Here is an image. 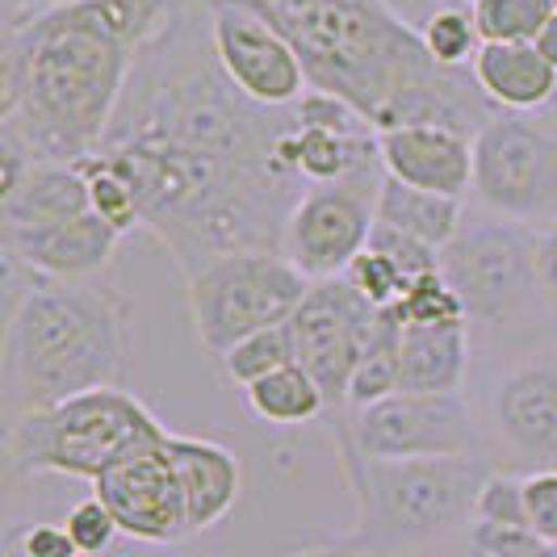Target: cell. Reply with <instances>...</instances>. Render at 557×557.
Here are the masks:
<instances>
[{
  "label": "cell",
  "mask_w": 557,
  "mask_h": 557,
  "mask_svg": "<svg viewBox=\"0 0 557 557\" xmlns=\"http://www.w3.org/2000/svg\"><path fill=\"white\" fill-rule=\"evenodd\" d=\"M185 0H76L4 26L0 131L34 160L81 164L101 151L139 55Z\"/></svg>",
  "instance_id": "1"
},
{
  "label": "cell",
  "mask_w": 557,
  "mask_h": 557,
  "mask_svg": "<svg viewBox=\"0 0 557 557\" xmlns=\"http://www.w3.org/2000/svg\"><path fill=\"white\" fill-rule=\"evenodd\" d=\"M298 47L310 88L344 97L373 131L453 126L478 135L495 106L474 72H448L386 0H244Z\"/></svg>",
  "instance_id": "2"
},
{
  "label": "cell",
  "mask_w": 557,
  "mask_h": 557,
  "mask_svg": "<svg viewBox=\"0 0 557 557\" xmlns=\"http://www.w3.org/2000/svg\"><path fill=\"white\" fill-rule=\"evenodd\" d=\"M4 394L17 416L113 391L131 369V302L106 281H51L4 260Z\"/></svg>",
  "instance_id": "3"
},
{
  "label": "cell",
  "mask_w": 557,
  "mask_h": 557,
  "mask_svg": "<svg viewBox=\"0 0 557 557\" xmlns=\"http://www.w3.org/2000/svg\"><path fill=\"white\" fill-rule=\"evenodd\" d=\"M339 461L357 499L352 541L364 554H407L453 529H470L486 457H428V461H373L339 445Z\"/></svg>",
  "instance_id": "4"
},
{
  "label": "cell",
  "mask_w": 557,
  "mask_h": 557,
  "mask_svg": "<svg viewBox=\"0 0 557 557\" xmlns=\"http://www.w3.org/2000/svg\"><path fill=\"white\" fill-rule=\"evenodd\" d=\"M160 419L122 386L88 391L67 403L26 411L4 432V457L13 474H67L97 482L122 448H131Z\"/></svg>",
  "instance_id": "5"
},
{
  "label": "cell",
  "mask_w": 557,
  "mask_h": 557,
  "mask_svg": "<svg viewBox=\"0 0 557 557\" xmlns=\"http://www.w3.org/2000/svg\"><path fill=\"white\" fill-rule=\"evenodd\" d=\"M314 281L302 277L285 251H235L185 277L189 323L214 361L239 339L294 319Z\"/></svg>",
  "instance_id": "6"
},
{
  "label": "cell",
  "mask_w": 557,
  "mask_h": 557,
  "mask_svg": "<svg viewBox=\"0 0 557 557\" xmlns=\"http://www.w3.org/2000/svg\"><path fill=\"white\" fill-rule=\"evenodd\" d=\"M441 273L466 302L470 323L482 327H516L545 302L536 281V226L491 210L461 223L453 244L441 251Z\"/></svg>",
  "instance_id": "7"
},
{
  "label": "cell",
  "mask_w": 557,
  "mask_h": 557,
  "mask_svg": "<svg viewBox=\"0 0 557 557\" xmlns=\"http://www.w3.org/2000/svg\"><path fill=\"white\" fill-rule=\"evenodd\" d=\"M335 445L373 461L482 457L474 411L461 394H391L373 407L335 416Z\"/></svg>",
  "instance_id": "8"
},
{
  "label": "cell",
  "mask_w": 557,
  "mask_h": 557,
  "mask_svg": "<svg viewBox=\"0 0 557 557\" xmlns=\"http://www.w3.org/2000/svg\"><path fill=\"white\" fill-rule=\"evenodd\" d=\"M478 201L516 223L557 214V135L529 113H495L474 135Z\"/></svg>",
  "instance_id": "9"
},
{
  "label": "cell",
  "mask_w": 557,
  "mask_h": 557,
  "mask_svg": "<svg viewBox=\"0 0 557 557\" xmlns=\"http://www.w3.org/2000/svg\"><path fill=\"white\" fill-rule=\"evenodd\" d=\"M386 168H369L357 176H344L332 185H310L298 197L281 251L289 264L310 281L344 277L348 264L369 248V235L377 223V194H382Z\"/></svg>",
  "instance_id": "10"
},
{
  "label": "cell",
  "mask_w": 557,
  "mask_h": 557,
  "mask_svg": "<svg viewBox=\"0 0 557 557\" xmlns=\"http://www.w3.org/2000/svg\"><path fill=\"white\" fill-rule=\"evenodd\" d=\"M223 76L260 110H289L310 92L298 47L244 0H201Z\"/></svg>",
  "instance_id": "11"
},
{
  "label": "cell",
  "mask_w": 557,
  "mask_h": 557,
  "mask_svg": "<svg viewBox=\"0 0 557 557\" xmlns=\"http://www.w3.org/2000/svg\"><path fill=\"white\" fill-rule=\"evenodd\" d=\"M168 436L172 432L164 423L151 428L131 448H122L92 482V495L113 511L122 536L143 541V545H176L194 536L181 474L168 453Z\"/></svg>",
  "instance_id": "12"
},
{
  "label": "cell",
  "mask_w": 557,
  "mask_h": 557,
  "mask_svg": "<svg viewBox=\"0 0 557 557\" xmlns=\"http://www.w3.org/2000/svg\"><path fill=\"white\" fill-rule=\"evenodd\" d=\"M377 323V307H369L344 277L314 281L302 307L289 319L294 361L319 382L327 411H348V386L364 357V344Z\"/></svg>",
  "instance_id": "13"
},
{
  "label": "cell",
  "mask_w": 557,
  "mask_h": 557,
  "mask_svg": "<svg viewBox=\"0 0 557 557\" xmlns=\"http://www.w3.org/2000/svg\"><path fill=\"white\" fill-rule=\"evenodd\" d=\"M491 428L511 461L557 470V352H532L499 377L491 394Z\"/></svg>",
  "instance_id": "14"
},
{
  "label": "cell",
  "mask_w": 557,
  "mask_h": 557,
  "mask_svg": "<svg viewBox=\"0 0 557 557\" xmlns=\"http://www.w3.org/2000/svg\"><path fill=\"white\" fill-rule=\"evenodd\" d=\"M377 156L386 176L428 189V194L466 197L474 189V135L453 126H394L377 135Z\"/></svg>",
  "instance_id": "15"
},
{
  "label": "cell",
  "mask_w": 557,
  "mask_h": 557,
  "mask_svg": "<svg viewBox=\"0 0 557 557\" xmlns=\"http://www.w3.org/2000/svg\"><path fill=\"white\" fill-rule=\"evenodd\" d=\"M122 231H113L92 210L67 223L42 231H13L4 235V260H17L22 269L51 281H92L106 273L117 256Z\"/></svg>",
  "instance_id": "16"
},
{
  "label": "cell",
  "mask_w": 557,
  "mask_h": 557,
  "mask_svg": "<svg viewBox=\"0 0 557 557\" xmlns=\"http://www.w3.org/2000/svg\"><path fill=\"white\" fill-rule=\"evenodd\" d=\"M168 453L176 461L181 474V491H185V507H189V532H210L223 524L235 511L239 491H244V470L239 457L219 441L206 436H168Z\"/></svg>",
  "instance_id": "17"
},
{
  "label": "cell",
  "mask_w": 557,
  "mask_h": 557,
  "mask_svg": "<svg viewBox=\"0 0 557 557\" xmlns=\"http://www.w3.org/2000/svg\"><path fill=\"white\" fill-rule=\"evenodd\" d=\"M470 72L499 113H549L557 97V67L532 42H482Z\"/></svg>",
  "instance_id": "18"
},
{
  "label": "cell",
  "mask_w": 557,
  "mask_h": 557,
  "mask_svg": "<svg viewBox=\"0 0 557 557\" xmlns=\"http://www.w3.org/2000/svg\"><path fill=\"white\" fill-rule=\"evenodd\" d=\"M88 210H92V201H88L84 168L38 160L13 194L0 197V226H4V235H13V231H42V226L81 219Z\"/></svg>",
  "instance_id": "19"
},
{
  "label": "cell",
  "mask_w": 557,
  "mask_h": 557,
  "mask_svg": "<svg viewBox=\"0 0 557 557\" xmlns=\"http://www.w3.org/2000/svg\"><path fill=\"white\" fill-rule=\"evenodd\" d=\"M470 373V323L403 327V391L461 394Z\"/></svg>",
  "instance_id": "20"
},
{
  "label": "cell",
  "mask_w": 557,
  "mask_h": 557,
  "mask_svg": "<svg viewBox=\"0 0 557 557\" xmlns=\"http://www.w3.org/2000/svg\"><path fill=\"white\" fill-rule=\"evenodd\" d=\"M285 164L298 172L307 189L382 168L377 131H314V126H298L294 117V131L285 135Z\"/></svg>",
  "instance_id": "21"
},
{
  "label": "cell",
  "mask_w": 557,
  "mask_h": 557,
  "mask_svg": "<svg viewBox=\"0 0 557 557\" xmlns=\"http://www.w3.org/2000/svg\"><path fill=\"white\" fill-rule=\"evenodd\" d=\"M377 223L394 226L403 235H416V239L432 244L436 251H445L453 244V235L461 231V223H466V206H461V197L411 189V185L386 176L382 194H377Z\"/></svg>",
  "instance_id": "22"
},
{
  "label": "cell",
  "mask_w": 557,
  "mask_h": 557,
  "mask_svg": "<svg viewBox=\"0 0 557 557\" xmlns=\"http://www.w3.org/2000/svg\"><path fill=\"white\" fill-rule=\"evenodd\" d=\"M248 398V411L264 423H277V428H302L327 411V398L319 391V382L310 377L302 364H285L277 373L260 377L256 386L244 391Z\"/></svg>",
  "instance_id": "23"
},
{
  "label": "cell",
  "mask_w": 557,
  "mask_h": 557,
  "mask_svg": "<svg viewBox=\"0 0 557 557\" xmlns=\"http://www.w3.org/2000/svg\"><path fill=\"white\" fill-rule=\"evenodd\" d=\"M403 391V323L394 319V310H377V323L373 335L364 344V357L352 373V386H348V411H361L373 407L382 398Z\"/></svg>",
  "instance_id": "24"
},
{
  "label": "cell",
  "mask_w": 557,
  "mask_h": 557,
  "mask_svg": "<svg viewBox=\"0 0 557 557\" xmlns=\"http://www.w3.org/2000/svg\"><path fill=\"white\" fill-rule=\"evenodd\" d=\"M285 364H298L294 361V335H289V323L239 339L231 352L219 357V373H223L226 386L248 391V386H256L260 377L277 373V369H285Z\"/></svg>",
  "instance_id": "25"
},
{
  "label": "cell",
  "mask_w": 557,
  "mask_h": 557,
  "mask_svg": "<svg viewBox=\"0 0 557 557\" xmlns=\"http://www.w3.org/2000/svg\"><path fill=\"white\" fill-rule=\"evenodd\" d=\"M470 13L482 42H536L554 22L557 0H474Z\"/></svg>",
  "instance_id": "26"
},
{
  "label": "cell",
  "mask_w": 557,
  "mask_h": 557,
  "mask_svg": "<svg viewBox=\"0 0 557 557\" xmlns=\"http://www.w3.org/2000/svg\"><path fill=\"white\" fill-rule=\"evenodd\" d=\"M81 168H84V181H88V201H92V214L97 219H106L122 235H131L135 226H143L135 185L106 156H88V160H81Z\"/></svg>",
  "instance_id": "27"
},
{
  "label": "cell",
  "mask_w": 557,
  "mask_h": 557,
  "mask_svg": "<svg viewBox=\"0 0 557 557\" xmlns=\"http://www.w3.org/2000/svg\"><path fill=\"white\" fill-rule=\"evenodd\" d=\"M423 51L432 55V63H441L448 72H466L482 51V34L474 26L470 9H436L428 17V26L419 29Z\"/></svg>",
  "instance_id": "28"
},
{
  "label": "cell",
  "mask_w": 557,
  "mask_h": 557,
  "mask_svg": "<svg viewBox=\"0 0 557 557\" xmlns=\"http://www.w3.org/2000/svg\"><path fill=\"white\" fill-rule=\"evenodd\" d=\"M474 520L478 524H499V529H529V516H524V474L491 470V478L478 491Z\"/></svg>",
  "instance_id": "29"
},
{
  "label": "cell",
  "mask_w": 557,
  "mask_h": 557,
  "mask_svg": "<svg viewBox=\"0 0 557 557\" xmlns=\"http://www.w3.org/2000/svg\"><path fill=\"white\" fill-rule=\"evenodd\" d=\"M344 281L361 294L369 307H377V310H386L394 307V302H403V294L411 289V281L403 277L398 269H394L391 260L382 256V251H373V248H364L352 264H348V273H344Z\"/></svg>",
  "instance_id": "30"
},
{
  "label": "cell",
  "mask_w": 557,
  "mask_h": 557,
  "mask_svg": "<svg viewBox=\"0 0 557 557\" xmlns=\"http://www.w3.org/2000/svg\"><path fill=\"white\" fill-rule=\"evenodd\" d=\"M369 248L382 251V256H386V260H391L394 269L411 281V285L441 273V251L432 248V244H423V239H416V235L394 231V226H386V223H373Z\"/></svg>",
  "instance_id": "31"
},
{
  "label": "cell",
  "mask_w": 557,
  "mask_h": 557,
  "mask_svg": "<svg viewBox=\"0 0 557 557\" xmlns=\"http://www.w3.org/2000/svg\"><path fill=\"white\" fill-rule=\"evenodd\" d=\"M466 557H557V549L545 545L529 529H499V524H478V520H470Z\"/></svg>",
  "instance_id": "32"
},
{
  "label": "cell",
  "mask_w": 557,
  "mask_h": 557,
  "mask_svg": "<svg viewBox=\"0 0 557 557\" xmlns=\"http://www.w3.org/2000/svg\"><path fill=\"white\" fill-rule=\"evenodd\" d=\"M63 529H67V536L76 541V549H81L84 557L106 554V549L113 545V536L122 532L117 529V520H113V511L97 499V495H88V499L76 503V507L67 511Z\"/></svg>",
  "instance_id": "33"
},
{
  "label": "cell",
  "mask_w": 557,
  "mask_h": 557,
  "mask_svg": "<svg viewBox=\"0 0 557 557\" xmlns=\"http://www.w3.org/2000/svg\"><path fill=\"white\" fill-rule=\"evenodd\" d=\"M524 516H529V532L557 549V470L524 474Z\"/></svg>",
  "instance_id": "34"
},
{
  "label": "cell",
  "mask_w": 557,
  "mask_h": 557,
  "mask_svg": "<svg viewBox=\"0 0 557 557\" xmlns=\"http://www.w3.org/2000/svg\"><path fill=\"white\" fill-rule=\"evenodd\" d=\"M4 557H81V549L63 524H26L9 532Z\"/></svg>",
  "instance_id": "35"
},
{
  "label": "cell",
  "mask_w": 557,
  "mask_h": 557,
  "mask_svg": "<svg viewBox=\"0 0 557 557\" xmlns=\"http://www.w3.org/2000/svg\"><path fill=\"white\" fill-rule=\"evenodd\" d=\"M536 281L545 307L557 310V214L536 226Z\"/></svg>",
  "instance_id": "36"
},
{
  "label": "cell",
  "mask_w": 557,
  "mask_h": 557,
  "mask_svg": "<svg viewBox=\"0 0 557 557\" xmlns=\"http://www.w3.org/2000/svg\"><path fill=\"white\" fill-rule=\"evenodd\" d=\"M386 4H391L394 13H398V17H403L411 29H423V26H428V17L441 9L436 0H386Z\"/></svg>",
  "instance_id": "37"
},
{
  "label": "cell",
  "mask_w": 557,
  "mask_h": 557,
  "mask_svg": "<svg viewBox=\"0 0 557 557\" xmlns=\"http://www.w3.org/2000/svg\"><path fill=\"white\" fill-rule=\"evenodd\" d=\"M294 557H364V549L352 536H344V541H332V545H310V549H302V554Z\"/></svg>",
  "instance_id": "38"
},
{
  "label": "cell",
  "mask_w": 557,
  "mask_h": 557,
  "mask_svg": "<svg viewBox=\"0 0 557 557\" xmlns=\"http://www.w3.org/2000/svg\"><path fill=\"white\" fill-rule=\"evenodd\" d=\"M59 4H76V0H13V4H9V22H22V17H34V13H47V9H59Z\"/></svg>",
  "instance_id": "39"
},
{
  "label": "cell",
  "mask_w": 557,
  "mask_h": 557,
  "mask_svg": "<svg viewBox=\"0 0 557 557\" xmlns=\"http://www.w3.org/2000/svg\"><path fill=\"white\" fill-rule=\"evenodd\" d=\"M532 47H536V51H541V55H545L557 67V13H554V22H549V26L536 34V42H532Z\"/></svg>",
  "instance_id": "40"
},
{
  "label": "cell",
  "mask_w": 557,
  "mask_h": 557,
  "mask_svg": "<svg viewBox=\"0 0 557 557\" xmlns=\"http://www.w3.org/2000/svg\"><path fill=\"white\" fill-rule=\"evenodd\" d=\"M441 9H474V0H436Z\"/></svg>",
  "instance_id": "41"
},
{
  "label": "cell",
  "mask_w": 557,
  "mask_h": 557,
  "mask_svg": "<svg viewBox=\"0 0 557 557\" xmlns=\"http://www.w3.org/2000/svg\"><path fill=\"white\" fill-rule=\"evenodd\" d=\"M369 557H411V554H369Z\"/></svg>",
  "instance_id": "42"
},
{
  "label": "cell",
  "mask_w": 557,
  "mask_h": 557,
  "mask_svg": "<svg viewBox=\"0 0 557 557\" xmlns=\"http://www.w3.org/2000/svg\"><path fill=\"white\" fill-rule=\"evenodd\" d=\"M549 113H557V97H554V106H549Z\"/></svg>",
  "instance_id": "43"
},
{
  "label": "cell",
  "mask_w": 557,
  "mask_h": 557,
  "mask_svg": "<svg viewBox=\"0 0 557 557\" xmlns=\"http://www.w3.org/2000/svg\"><path fill=\"white\" fill-rule=\"evenodd\" d=\"M81 557H84V554H81Z\"/></svg>",
  "instance_id": "44"
}]
</instances>
